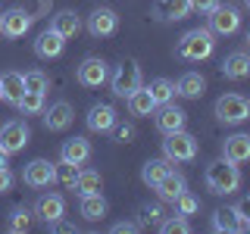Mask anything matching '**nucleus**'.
<instances>
[{
  "label": "nucleus",
  "mask_w": 250,
  "mask_h": 234,
  "mask_svg": "<svg viewBox=\"0 0 250 234\" xmlns=\"http://www.w3.org/2000/svg\"><path fill=\"white\" fill-rule=\"evenodd\" d=\"M203 181H207V187L213 194H234L241 187V172H238V162L231 159H216L209 162L207 172H203Z\"/></svg>",
  "instance_id": "obj_1"
},
{
  "label": "nucleus",
  "mask_w": 250,
  "mask_h": 234,
  "mask_svg": "<svg viewBox=\"0 0 250 234\" xmlns=\"http://www.w3.org/2000/svg\"><path fill=\"white\" fill-rule=\"evenodd\" d=\"M213 50H216V41L209 28H191L188 35H182V41L175 47V53L188 62H200V59L213 57Z\"/></svg>",
  "instance_id": "obj_2"
},
{
  "label": "nucleus",
  "mask_w": 250,
  "mask_h": 234,
  "mask_svg": "<svg viewBox=\"0 0 250 234\" xmlns=\"http://www.w3.org/2000/svg\"><path fill=\"white\" fill-rule=\"evenodd\" d=\"M163 153H166V159H172V162H191L194 156H197V137L188 135L185 128L169 131L166 140H163Z\"/></svg>",
  "instance_id": "obj_3"
},
{
  "label": "nucleus",
  "mask_w": 250,
  "mask_h": 234,
  "mask_svg": "<svg viewBox=\"0 0 250 234\" xmlns=\"http://www.w3.org/2000/svg\"><path fill=\"white\" fill-rule=\"evenodd\" d=\"M216 116L225 125H241L250 119V100L241 97V94H222L216 100Z\"/></svg>",
  "instance_id": "obj_4"
},
{
  "label": "nucleus",
  "mask_w": 250,
  "mask_h": 234,
  "mask_svg": "<svg viewBox=\"0 0 250 234\" xmlns=\"http://www.w3.org/2000/svg\"><path fill=\"white\" fill-rule=\"evenodd\" d=\"M109 88H113L116 97H125V100H128V94L141 88V66H138L135 59H125L122 66H116L113 78H109Z\"/></svg>",
  "instance_id": "obj_5"
},
{
  "label": "nucleus",
  "mask_w": 250,
  "mask_h": 234,
  "mask_svg": "<svg viewBox=\"0 0 250 234\" xmlns=\"http://www.w3.org/2000/svg\"><path fill=\"white\" fill-rule=\"evenodd\" d=\"M28 137H31L28 125L19 122V119H13V122H6L3 128H0V150L13 156V153H19L22 147L28 144Z\"/></svg>",
  "instance_id": "obj_6"
},
{
  "label": "nucleus",
  "mask_w": 250,
  "mask_h": 234,
  "mask_svg": "<svg viewBox=\"0 0 250 234\" xmlns=\"http://www.w3.org/2000/svg\"><path fill=\"white\" fill-rule=\"evenodd\" d=\"M241 28V13L238 6H229V3H219L213 13H209V31L213 35H234Z\"/></svg>",
  "instance_id": "obj_7"
},
{
  "label": "nucleus",
  "mask_w": 250,
  "mask_h": 234,
  "mask_svg": "<svg viewBox=\"0 0 250 234\" xmlns=\"http://www.w3.org/2000/svg\"><path fill=\"white\" fill-rule=\"evenodd\" d=\"M75 78H78V84H84V88H100V84L109 78V69H106V62L100 57H88V59H82Z\"/></svg>",
  "instance_id": "obj_8"
},
{
  "label": "nucleus",
  "mask_w": 250,
  "mask_h": 234,
  "mask_svg": "<svg viewBox=\"0 0 250 234\" xmlns=\"http://www.w3.org/2000/svg\"><path fill=\"white\" fill-rule=\"evenodd\" d=\"M22 181L28 187H50L57 181V166L47 159H31L25 166V172H22Z\"/></svg>",
  "instance_id": "obj_9"
},
{
  "label": "nucleus",
  "mask_w": 250,
  "mask_h": 234,
  "mask_svg": "<svg viewBox=\"0 0 250 234\" xmlns=\"http://www.w3.org/2000/svg\"><path fill=\"white\" fill-rule=\"evenodd\" d=\"M28 28H31V13L19 10V6L0 13V35L3 38H22Z\"/></svg>",
  "instance_id": "obj_10"
},
{
  "label": "nucleus",
  "mask_w": 250,
  "mask_h": 234,
  "mask_svg": "<svg viewBox=\"0 0 250 234\" xmlns=\"http://www.w3.org/2000/svg\"><path fill=\"white\" fill-rule=\"evenodd\" d=\"M75 119V113H72V106L66 103V100H57V103H50V106H44V125H47V131H62V128H69Z\"/></svg>",
  "instance_id": "obj_11"
},
{
  "label": "nucleus",
  "mask_w": 250,
  "mask_h": 234,
  "mask_svg": "<svg viewBox=\"0 0 250 234\" xmlns=\"http://www.w3.org/2000/svg\"><path fill=\"white\" fill-rule=\"evenodd\" d=\"M116 25H119V16L109 10V6H100V10H94L88 16V31L94 38H109L116 31Z\"/></svg>",
  "instance_id": "obj_12"
},
{
  "label": "nucleus",
  "mask_w": 250,
  "mask_h": 234,
  "mask_svg": "<svg viewBox=\"0 0 250 234\" xmlns=\"http://www.w3.org/2000/svg\"><path fill=\"white\" fill-rule=\"evenodd\" d=\"M153 113H156V128H160L163 135L185 128V119H188V116H185V109H178L175 103H163V106H156Z\"/></svg>",
  "instance_id": "obj_13"
},
{
  "label": "nucleus",
  "mask_w": 250,
  "mask_h": 234,
  "mask_svg": "<svg viewBox=\"0 0 250 234\" xmlns=\"http://www.w3.org/2000/svg\"><path fill=\"white\" fill-rule=\"evenodd\" d=\"M62 213H66V200L60 197V194H41L35 203V215L44 218L47 225L57 222V218H62Z\"/></svg>",
  "instance_id": "obj_14"
},
{
  "label": "nucleus",
  "mask_w": 250,
  "mask_h": 234,
  "mask_svg": "<svg viewBox=\"0 0 250 234\" xmlns=\"http://www.w3.org/2000/svg\"><path fill=\"white\" fill-rule=\"evenodd\" d=\"M62 47H66V38L57 35L53 28H47L44 35H38V41H35V53L41 59H57L60 53H62Z\"/></svg>",
  "instance_id": "obj_15"
},
{
  "label": "nucleus",
  "mask_w": 250,
  "mask_h": 234,
  "mask_svg": "<svg viewBox=\"0 0 250 234\" xmlns=\"http://www.w3.org/2000/svg\"><path fill=\"white\" fill-rule=\"evenodd\" d=\"M22 94H25V78H22V72H3L0 75V97L6 103L19 106Z\"/></svg>",
  "instance_id": "obj_16"
},
{
  "label": "nucleus",
  "mask_w": 250,
  "mask_h": 234,
  "mask_svg": "<svg viewBox=\"0 0 250 234\" xmlns=\"http://www.w3.org/2000/svg\"><path fill=\"white\" fill-rule=\"evenodd\" d=\"M60 159L62 162H75V166H84L91 159V144L84 137H69L66 144L60 147Z\"/></svg>",
  "instance_id": "obj_17"
},
{
  "label": "nucleus",
  "mask_w": 250,
  "mask_h": 234,
  "mask_svg": "<svg viewBox=\"0 0 250 234\" xmlns=\"http://www.w3.org/2000/svg\"><path fill=\"white\" fill-rule=\"evenodd\" d=\"M222 75L231 78V81H241V78H247V75H250V53H244V50L229 53V57L222 59Z\"/></svg>",
  "instance_id": "obj_18"
},
{
  "label": "nucleus",
  "mask_w": 250,
  "mask_h": 234,
  "mask_svg": "<svg viewBox=\"0 0 250 234\" xmlns=\"http://www.w3.org/2000/svg\"><path fill=\"white\" fill-rule=\"evenodd\" d=\"M88 128L91 131H113L116 128V109L109 103H97L88 113Z\"/></svg>",
  "instance_id": "obj_19"
},
{
  "label": "nucleus",
  "mask_w": 250,
  "mask_h": 234,
  "mask_svg": "<svg viewBox=\"0 0 250 234\" xmlns=\"http://www.w3.org/2000/svg\"><path fill=\"white\" fill-rule=\"evenodd\" d=\"M222 156L231 162H247L250 159V135H231L225 137V147H222Z\"/></svg>",
  "instance_id": "obj_20"
},
{
  "label": "nucleus",
  "mask_w": 250,
  "mask_h": 234,
  "mask_svg": "<svg viewBox=\"0 0 250 234\" xmlns=\"http://www.w3.org/2000/svg\"><path fill=\"white\" fill-rule=\"evenodd\" d=\"M185 191H188V184H185V178L178 175V172H169V175L156 184V194H160L163 203H175L178 194H185Z\"/></svg>",
  "instance_id": "obj_21"
},
{
  "label": "nucleus",
  "mask_w": 250,
  "mask_h": 234,
  "mask_svg": "<svg viewBox=\"0 0 250 234\" xmlns=\"http://www.w3.org/2000/svg\"><path fill=\"white\" fill-rule=\"evenodd\" d=\"M172 172V159H147L144 169H141V181L147 187H156Z\"/></svg>",
  "instance_id": "obj_22"
},
{
  "label": "nucleus",
  "mask_w": 250,
  "mask_h": 234,
  "mask_svg": "<svg viewBox=\"0 0 250 234\" xmlns=\"http://www.w3.org/2000/svg\"><path fill=\"white\" fill-rule=\"evenodd\" d=\"M191 13V0H160L156 3V16L163 22H178Z\"/></svg>",
  "instance_id": "obj_23"
},
{
  "label": "nucleus",
  "mask_w": 250,
  "mask_h": 234,
  "mask_svg": "<svg viewBox=\"0 0 250 234\" xmlns=\"http://www.w3.org/2000/svg\"><path fill=\"white\" fill-rule=\"evenodd\" d=\"M50 28L57 31V35H62V38H75L78 28H82V19L75 16V10H60L57 16H53Z\"/></svg>",
  "instance_id": "obj_24"
},
{
  "label": "nucleus",
  "mask_w": 250,
  "mask_h": 234,
  "mask_svg": "<svg viewBox=\"0 0 250 234\" xmlns=\"http://www.w3.org/2000/svg\"><path fill=\"white\" fill-rule=\"evenodd\" d=\"M213 228L216 231H247L244 222H241L238 209L234 206H225V209H216L213 213Z\"/></svg>",
  "instance_id": "obj_25"
},
{
  "label": "nucleus",
  "mask_w": 250,
  "mask_h": 234,
  "mask_svg": "<svg viewBox=\"0 0 250 234\" xmlns=\"http://www.w3.org/2000/svg\"><path fill=\"white\" fill-rule=\"evenodd\" d=\"M175 91L182 94V97H188V100H197L200 94L207 91V81H203V75H200V72H185L182 78H178Z\"/></svg>",
  "instance_id": "obj_26"
},
{
  "label": "nucleus",
  "mask_w": 250,
  "mask_h": 234,
  "mask_svg": "<svg viewBox=\"0 0 250 234\" xmlns=\"http://www.w3.org/2000/svg\"><path fill=\"white\" fill-rule=\"evenodd\" d=\"M128 109H131V116H153L156 100L150 97V91H147V88H138V91L128 94Z\"/></svg>",
  "instance_id": "obj_27"
},
{
  "label": "nucleus",
  "mask_w": 250,
  "mask_h": 234,
  "mask_svg": "<svg viewBox=\"0 0 250 234\" xmlns=\"http://www.w3.org/2000/svg\"><path fill=\"white\" fill-rule=\"evenodd\" d=\"M100 187H104V178H100V172L88 169V172H78L72 191L78 194V197H84V194H100Z\"/></svg>",
  "instance_id": "obj_28"
},
{
  "label": "nucleus",
  "mask_w": 250,
  "mask_h": 234,
  "mask_svg": "<svg viewBox=\"0 0 250 234\" xmlns=\"http://www.w3.org/2000/svg\"><path fill=\"white\" fill-rule=\"evenodd\" d=\"M82 215L88 218V222H100V218L106 215V200L100 197V194H84L82 197Z\"/></svg>",
  "instance_id": "obj_29"
},
{
  "label": "nucleus",
  "mask_w": 250,
  "mask_h": 234,
  "mask_svg": "<svg viewBox=\"0 0 250 234\" xmlns=\"http://www.w3.org/2000/svg\"><path fill=\"white\" fill-rule=\"evenodd\" d=\"M147 91H150V97L156 100V106H163V103H172L175 100V84L169 81V78H153L150 84H147Z\"/></svg>",
  "instance_id": "obj_30"
},
{
  "label": "nucleus",
  "mask_w": 250,
  "mask_h": 234,
  "mask_svg": "<svg viewBox=\"0 0 250 234\" xmlns=\"http://www.w3.org/2000/svg\"><path fill=\"white\" fill-rule=\"evenodd\" d=\"M19 109H22V116H38V113H44V94L25 91V94H22V100H19Z\"/></svg>",
  "instance_id": "obj_31"
},
{
  "label": "nucleus",
  "mask_w": 250,
  "mask_h": 234,
  "mask_svg": "<svg viewBox=\"0 0 250 234\" xmlns=\"http://www.w3.org/2000/svg\"><path fill=\"white\" fill-rule=\"evenodd\" d=\"M28 225H31V209H25V206H16L13 213H10V231L22 234V231H28Z\"/></svg>",
  "instance_id": "obj_32"
},
{
  "label": "nucleus",
  "mask_w": 250,
  "mask_h": 234,
  "mask_svg": "<svg viewBox=\"0 0 250 234\" xmlns=\"http://www.w3.org/2000/svg\"><path fill=\"white\" fill-rule=\"evenodd\" d=\"M78 172H82V169H78L75 162H62V159H60V166H57V181H62V184L69 187V191H72V184H75Z\"/></svg>",
  "instance_id": "obj_33"
},
{
  "label": "nucleus",
  "mask_w": 250,
  "mask_h": 234,
  "mask_svg": "<svg viewBox=\"0 0 250 234\" xmlns=\"http://www.w3.org/2000/svg\"><path fill=\"white\" fill-rule=\"evenodd\" d=\"M160 231H166V234H188V231H191V225H188L185 215L175 213V218H166V222H160Z\"/></svg>",
  "instance_id": "obj_34"
},
{
  "label": "nucleus",
  "mask_w": 250,
  "mask_h": 234,
  "mask_svg": "<svg viewBox=\"0 0 250 234\" xmlns=\"http://www.w3.org/2000/svg\"><path fill=\"white\" fill-rule=\"evenodd\" d=\"M175 213L178 215H194L197 213V197H194V194H178V200H175Z\"/></svg>",
  "instance_id": "obj_35"
},
{
  "label": "nucleus",
  "mask_w": 250,
  "mask_h": 234,
  "mask_svg": "<svg viewBox=\"0 0 250 234\" xmlns=\"http://www.w3.org/2000/svg\"><path fill=\"white\" fill-rule=\"evenodd\" d=\"M22 78H25V91H38V94L47 91V75L38 72V69H35V72H25Z\"/></svg>",
  "instance_id": "obj_36"
},
{
  "label": "nucleus",
  "mask_w": 250,
  "mask_h": 234,
  "mask_svg": "<svg viewBox=\"0 0 250 234\" xmlns=\"http://www.w3.org/2000/svg\"><path fill=\"white\" fill-rule=\"evenodd\" d=\"M163 222V209L160 206H144L141 209V225H160Z\"/></svg>",
  "instance_id": "obj_37"
},
{
  "label": "nucleus",
  "mask_w": 250,
  "mask_h": 234,
  "mask_svg": "<svg viewBox=\"0 0 250 234\" xmlns=\"http://www.w3.org/2000/svg\"><path fill=\"white\" fill-rule=\"evenodd\" d=\"M13 184H16L13 172L3 166V169H0V194H10V191H13Z\"/></svg>",
  "instance_id": "obj_38"
},
{
  "label": "nucleus",
  "mask_w": 250,
  "mask_h": 234,
  "mask_svg": "<svg viewBox=\"0 0 250 234\" xmlns=\"http://www.w3.org/2000/svg\"><path fill=\"white\" fill-rule=\"evenodd\" d=\"M234 209H238V215H241V222H244V228L250 231V197H244Z\"/></svg>",
  "instance_id": "obj_39"
},
{
  "label": "nucleus",
  "mask_w": 250,
  "mask_h": 234,
  "mask_svg": "<svg viewBox=\"0 0 250 234\" xmlns=\"http://www.w3.org/2000/svg\"><path fill=\"white\" fill-rule=\"evenodd\" d=\"M219 6V0H191V10H197V13H213Z\"/></svg>",
  "instance_id": "obj_40"
},
{
  "label": "nucleus",
  "mask_w": 250,
  "mask_h": 234,
  "mask_svg": "<svg viewBox=\"0 0 250 234\" xmlns=\"http://www.w3.org/2000/svg\"><path fill=\"white\" fill-rule=\"evenodd\" d=\"M131 137H135V128H131V125H119V128H116V140H122V144H128Z\"/></svg>",
  "instance_id": "obj_41"
},
{
  "label": "nucleus",
  "mask_w": 250,
  "mask_h": 234,
  "mask_svg": "<svg viewBox=\"0 0 250 234\" xmlns=\"http://www.w3.org/2000/svg\"><path fill=\"white\" fill-rule=\"evenodd\" d=\"M138 228H141V225H135V222H116V225H113L116 234H135Z\"/></svg>",
  "instance_id": "obj_42"
},
{
  "label": "nucleus",
  "mask_w": 250,
  "mask_h": 234,
  "mask_svg": "<svg viewBox=\"0 0 250 234\" xmlns=\"http://www.w3.org/2000/svg\"><path fill=\"white\" fill-rule=\"evenodd\" d=\"M50 231H62V234H72V231H75V225H69V222H62V218H57V222H50Z\"/></svg>",
  "instance_id": "obj_43"
},
{
  "label": "nucleus",
  "mask_w": 250,
  "mask_h": 234,
  "mask_svg": "<svg viewBox=\"0 0 250 234\" xmlns=\"http://www.w3.org/2000/svg\"><path fill=\"white\" fill-rule=\"evenodd\" d=\"M3 166H10V153H3V150H0V169H3Z\"/></svg>",
  "instance_id": "obj_44"
},
{
  "label": "nucleus",
  "mask_w": 250,
  "mask_h": 234,
  "mask_svg": "<svg viewBox=\"0 0 250 234\" xmlns=\"http://www.w3.org/2000/svg\"><path fill=\"white\" fill-rule=\"evenodd\" d=\"M244 6H247V10H250V0H244Z\"/></svg>",
  "instance_id": "obj_45"
},
{
  "label": "nucleus",
  "mask_w": 250,
  "mask_h": 234,
  "mask_svg": "<svg viewBox=\"0 0 250 234\" xmlns=\"http://www.w3.org/2000/svg\"><path fill=\"white\" fill-rule=\"evenodd\" d=\"M247 44H250V31H247Z\"/></svg>",
  "instance_id": "obj_46"
}]
</instances>
